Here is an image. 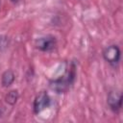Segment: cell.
<instances>
[{
	"label": "cell",
	"mask_w": 123,
	"mask_h": 123,
	"mask_svg": "<svg viewBox=\"0 0 123 123\" xmlns=\"http://www.w3.org/2000/svg\"><path fill=\"white\" fill-rule=\"evenodd\" d=\"M74 77H75V70H74V66H72V67H69V69L67 68V70L62 76V78L51 82L50 86L54 90L58 92H63L73 83Z\"/></svg>",
	"instance_id": "cell-1"
},
{
	"label": "cell",
	"mask_w": 123,
	"mask_h": 123,
	"mask_svg": "<svg viewBox=\"0 0 123 123\" xmlns=\"http://www.w3.org/2000/svg\"><path fill=\"white\" fill-rule=\"evenodd\" d=\"M50 105V97L45 91L39 92L34 101V111L35 113L41 112L44 109H46Z\"/></svg>",
	"instance_id": "cell-2"
},
{
	"label": "cell",
	"mask_w": 123,
	"mask_h": 123,
	"mask_svg": "<svg viewBox=\"0 0 123 123\" xmlns=\"http://www.w3.org/2000/svg\"><path fill=\"white\" fill-rule=\"evenodd\" d=\"M36 45L41 51H51L56 46V39L52 36H46L38 38L36 42Z\"/></svg>",
	"instance_id": "cell-4"
},
{
	"label": "cell",
	"mask_w": 123,
	"mask_h": 123,
	"mask_svg": "<svg viewBox=\"0 0 123 123\" xmlns=\"http://www.w3.org/2000/svg\"><path fill=\"white\" fill-rule=\"evenodd\" d=\"M11 1H16V0H11Z\"/></svg>",
	"instance_id": "cell-8"
},
{
	"label": "cell",
	"mask_w": 123,
	"mask_h": 123,
	"mask_svg": "<svg viewBox=\"0 0 123 123\" xmlns=\"http://www.w3.org/2000/svg\"><path fill=\"white\" fill-rule=\"evenodd\" d=\"M14 81V74L12 70H6L3 75H2V85L4 86H11Z\"/></svg>",
	"instance_id": "cell-6"
},
{
	"label": "cell",
	"mask_w": 123,
	"mask_h": 123,
	"mask_svg": "<svg viewBox=\"0 0 123 123\" xmlns=\"http://www.w3.org/2000/svg\"><path fill=\"white\" fill-rule=\"evenodd\" d=\"M104 59L111 64H115L120 59V50L116 45H111L107 47L103 52Z\"/></svg>",
	"instance_id": "cell-3"
},
{
	"label": "cell",
	"mask_w": 123,
	"mask_h": 123,
	"mask_svg": "<svg viewBox=\"0 0 123 123\" xmlns=\"http://www.w3.org/2000/svg\"><path fill=\"white\" fill-rule=\"evenodd\" d=\"M121 102H122L121 93L115 91L110 92L108 96V104L113 111H118L121 109Z\"/></svg>",
	"instance_id": "cell-5"
},
{
	"label": "cell",
	"mask_w": 123,
	"mask_h": 123,
	"mask_svg": "<svg viewBox=\"0 0 123 123\" xmlns=\"http://www.w3.org/2000/svg\"><path fill=\"white\" fill-rule=\"evenodd\" d=\"M17 98H18L17 91L12 90V91H10V92L7 94V96H6V102L9 103V104H11V105H13V104H15Z\"/></svg>",
	"instance_id": "cell-7"
}]
</instances>
